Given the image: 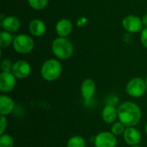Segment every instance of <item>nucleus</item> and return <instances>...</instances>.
Wrapping results in <instances>:
<instances>
[{
	"instance_id": "nucleus-1",
	"label": "nucleus",
	"mask_w": 147,
	"mask_h": 147,
	"mask_svg": "<svg viewBox=\"0 0 147 147\" xmlns=\"http://www.w3.org/2000/svg\"><path fill=\"white\" fill-rule=\"evenodd\" d=\"M118 120L127 127L138 125L142 117L140 107L134 102H125L118 109Z\"/></svg>"
},
{
	"instance_id": "nucleus-2",
	"label": "nucleus",
	"mask_w": 147,
	"mask_h": 147,
	"mask_svg": "<svg viewBox=\"0 0 147 147\" xmlns=\"http://www.w3.org/2000/svg\"><path fill=\"white\" fill-rule=\"evenodd\" d=\"M51 48L53 55L60 60L70 59L74 52L72 42L65 37H57L54 39L52 42Z\"/></svg>"
},
{
	"instance_id": "nucleus-3",
	"label": "nucleus",
	"mask_w": 147,
	"mask_h": 147,
	"mask_svg": "<svg viewBox=\"0 0 147 147\" xmlns=\"http://www.w3.org/2000/svg\"><path fill=\"white\" fill-rule=\"evenodd\" d=\"M63 67L60 63L56 59H48L41 65L40 75L44 80L47 82H53L57 80L62 74Z\"/></svg>"
},
{
	"instance_id": "nucleus-4",
	"label": "nucleus",
	"mask_w": 147,
	"mask_h": 147,
	"mask_svg": "<svg viewBox=\"0 0 147 147\" xmlns=\"http://www.w3.org/2000/svg\"><path fill=\"white\" fill-rule=\"evenodd\" d=\"M12 47L17 53L28 54L34 48V40L28 34H20L15 36Z\"/></svg>"
},
{
	"instance_id": "nucleus-5",
	"label": "nucleus",
	"mask_w": 147,
	"mask_h": 147,
	"mask_svg": "<svg viewBox=\"0 0 147 147\" xmlns=\"http://www.w3.org/2000/svg\"><path fill=\"white\" fill-rule=\"evenodd\" d=\"M147 90L146 79L142 78L136 77L133 78L128 81L126 85V92L127 94L134 98H140L143 96Z\"/></svg>"
},
{
	"instance_id": "nucleus-6",
	"label": "nucleus",
	"mask_w": 147,
	"mask_h": 147,
	"mask_svg": "<svg viewBox=\"0 0 147 147\" xmlns=\"http://www.w3.org/2000/svg\"><path fill=\"white\" fill-rule=\"evenodd\" d=\"M121 25L127 32L131 34L141 32L144 28L142 19L136 15L126 16L121 21Z\"/></svg>"
},
{
	"instance_id": "nucleus-7",
	"label": "nucleus",
	"mask_w": 147,
	"mask_h": 147,
	"mask_svg": "<svg viewBox=\"0 0 147 147\" xmlns=\"http://www.w3.org/2000/svg\"><path fill=\"white\" fill-rule=\"evenodd\" d=\"M95 147H116L117 139L111 132H100L94 139Z\"/></svg>"
},
{
	"instance_id": "nucleus-8",
	"label": "nucleus",
	"mask_w": 147,
	"mask_h": 147,
	"mask_svg": "<svg viewBox=\"0 0 147 147\" xmlns=\"http://www.w3.org/2000/svg\"><path fill=\"white\" fill-rule=\"evenodd\" d=\"M16 78L12 72H1L0 90L3 94L10 93L16 85Z\"/></svg>"
},
{
	"instance_id": "nucleus-9",
	"label": "nucleus",
	"mask_w": 147,
	"mask_h": 147,
	"mask_svg": "<svg viewBox=\"0 0 147 147\" xmlns=\"http://www.w3.org/2000/svg\"><path fill=\"white\" fill-rule=\"evenodd\" d=\"M11 72L17 79H25L31 73V65L26 60H17L14 62Z\"/></svg>"
},
{
	"instance_id": "nucleus-10",
	"label": "nucleus",
	"mask_w": 147,
	"mask_h": 147,
	"mask_svg": "<svg viewBox=\"0 0 147 147\" xmlns=\"http://www.w3.org/2000/svg\"><path fill=\"white\" fill-rule=\"evenodd\" d=\"M96 86L93 79L86 78L82 82L80 87V92L85 102H90L94 97L96 94Z\"/></svg>"
},
{
	"instance_id": "nucleus-11",
	"label": "nucleus",
	"mask_w": 147,
	"mask_h": 147,
	"mask_svg": "<svg viewBox=\"0 0 147 147\" xmlns=\"http://www.w3.org/2000/svg\"><path fill=\"white\" fill-rule=\"evenodd\" d=\"M123 139L129 146H139V144L141 142L142 135L140 131L135 127H130L126 128V131L123 134Z\"/></svg>"
},
{
	"instance_id": "nucleus-12",
	"label": "nucleus",
	"mask_w": 147,
	"mask_h": 147,
	"mask_svg": "<svg viewBox=\"0 0 147 147\" xmlns=\"http://www.w3.org/2000/svg\"><path fill=\"white\" fill-rule=\"evenodd\" d=\"M73 30V23L68 18L59 19L55 25V31L58 37L67 38Z\"/></svg>"
},
{
	"instance_id": "nucleus-13",
	"label": "nucleus",
	"mask_w": 147,
	"mask_h": 147,
	"mask_svg": "<svg viewBox=\"0 0 147 147\" xmlns=\"http://www.w3.org/2000/svg\"><path fill=\"white\" fill-rule=\"evenodd\" d=\"M1 27L3 30L14 34L19 30L21 27V22L16 16H6L1 19Z\"/></svg>"
},
{
	"instance_id": "nucleus-14",
	"label": "nucleus",
	"mask_w": 147,
	"mask_h": 147,
	"mask_svg": "<svg viewBox=\"0 0 147 147\" xmlns=\"http://www.w3.org/2000/svg\"><path fill=\"white\" fill-rule=\"evenodd\" d=\"M102 119L107 124H113L117 121L118 110L112 104H107L102 111Z\"/></svg>"
},
{
	"instance_id": "nucleus-15",
	"label": "nucleus",
	"mask_w": 147,
	"mask_h": 147,
	"mask_svg": "<svg viewBox=\"0 0 147 147\" xmlns=\"http://www.w3.org/2000/svg\"><path fill=\"white\" fill-rule=\"evenodd\" d=\"M15 109L14 100L5 94L0 96V115L7 116L10 115Z\"/></svg>"
},
{
	"instance_id": "nucleus-16",
	"label": "nucleus",
	"mask_w": 147,
	"mask_h": 147,
	"mask_svg": "<svg viewBox=\"0 0 147 147\" xmlns=\"http://www.w3.org/2000/svg\"><path fill=\"white\" fill-rule=\"evenodd\" d=\"M29 33L32 36L34 37H41L45 34L47 27L45 22L40 19H34L29 22L28 26Z\"/></svg>"
},
{
	"instance_id": "nucleus-17",
	"label": "nucleus",
	"mask_w": 147,
	"mask_h": 147,
	"mask_svg": "<svg viewBox=\"0 0 147 147\" xmlns=\"http://www.w3.org/2000/svg\"><path fill=\"white\" fill-rule=\"evenodd\" d=\"M14 36L11 33L2 30L0 32V47L1 48H7L13 45Z\"/></svg>"
},
{
	"instance_id": "nucleus-18",
	"label": "nucleus",
	"mask_w": 147,
	"mask_h": 147,
	"mask_svg": "<svg viewBox=\"0 0 147 147\" xmlns=\"http://www.w3.org/2000/svg\"><path fill=\"white\" fill-rule=\"evenodd\" d=\"M66 147H86V142L82 136L74 135L67 140Z\"/></svg>"
},
{
	"instance_id": "nucleus-19",
	"label": "nucleus",
	"mask_w": 147,
	"mask_h": 147,
	"mask_svg": "<svg viewBox=\"0 0 147 147\" xmlns=\"http://www.w3.org/2000/svg\"><path fill=\"white\" fill-rule=\"evenodd\" d=\"M126 128L127 127L122 123L120 121H115V123L112 124L111 126V133L115 135V136H121V135H123L125 131H126Z\"/></svg>"
},
{
	"instance_id": "nucleus-20",
	"label": "nucleus",
	"mask_w": 147,
	"mask_h": 147,
	"mask_svg": "<svg viewBox=\"0 0 147 147\" xmlns=\"http://www.w3.org/2000/svg\"><path fill=\"white\" fill-rule=\"evenodd\" d=\"M48 1L49 0H28V3L32 9L35 10H41L47 6Z\"/></svg>"
},
{
	"instance_id": "nucleus-21",
	"label": "nucleus",
	"mask_w": 147,
	"mask_h": 147,
	"mask_svg": "<svg viewBox=\"0 0 147 147\" xmlns=\"http://www.w3.org/2000/svg\"><path fill=\"white\" fill-rule=\"evenodd\" d=\"M15 141L11 135L4 134L0 136V147H14Z\"/></svg>"
},
{
	"instance_id": "nucleus-22",
	"label": "nucleus",
	"mask_w": 147,
	"mask_h": 147,
	"mask_svg": "<svg viewBox=\"0 0 147 147\" xmlns=\"http://www.w3.org/2000/svg\"><path fill=\"white\" fill-rule=\"evenodd\" d=\"M13 64L14 63H12L11 59H9L8 58L2 59L1 64H0V69L2 71V72H11Z\"/></svg>"
},
{
	"instance_id": "nucleus-23",
	"label": "nucleus",
	"mask_w": 147,
	"mask_h": 147,
	"mask_svg": "<svg viewBox=\"0 0 147 147\" xmlns=\"http://www.w3.org/2000/svg\"><path fill=\"white\" fill-rule=\"evenodd\" d=\"M7 125H8V121L6 119V116H0V134H4L5 130L7 129Z\"/></svg>"
},
{
	"instance_id": "nucleus-24",
	"label": "nucleus",
	"mask_w": 147,
	"mask_h": 147,
	"mask_svg": "<svg viewBox=\"0 0 147 147\" xmlns=\"http://www.w3.org/2000/svg\"><path fill=\"white\" fill-rule=\"evenodd\" d=\"M140 41L141 44L147 49V28H144L140 32Z\"/></svg>"
},
{
	"instance_id": "nucleus-25",
	"label": "nucleus",
	"mask_w": 147,
	"mask_h": 147,
	"mask_svg": "<svg viewBox=\"0 0 147 147\" xmlns=\"http://www.w3.org/2000/svg\"><path fill=\"white\" fill-rule=\"evenodd\" d=\"M142 22H143V25H144V28H147V14H145L142 17Z\"/></svg>"
},
{
	"instance_id": "nucleus-26",
	"label": "nucleus",
	"mask_w": 147,
	"mask_h": 147,
	"mask_svg": "<svg viewBox=\"0 0 147 147\" xmlns=\"http://www.w3.org/2000/svg\"><path fill=\"white\" fill-rule=\"evenodd\" d=\"M145 132H146V134L147 135V122L146 124V127H145Z\"/></svg>"
},
{
	"instance_id": "nucleus-27",
	"label": "nucleus",
	"mask_w": 147,
	"mask_h": 147,
	"mask_svg": "<svg viewBox=\"0 0 147 147\" xmlns=\"http://www.w3.org/2000/svg\"><path fill=\"white\" fill-rule=\"evenodd\" d=\"M130 147H142V146H130Z\"/></svg>"
},
{
	"instance_id": "nucleus-28",
	"label": "nucleus",
	"mask_w": 147,
	"mask_h": 147,
	"mask_svg": "<svg viewBox=\"0 0 147 147\" xmlns=\"http://www.w3.org/2000/svg\"><path fill=\"white\" fill-rule=\"evenodd\" d=\"M146 86H147V77L146 78Z\"/></svg>"
}]
</instances>
